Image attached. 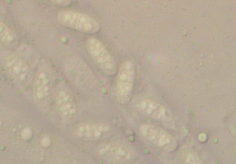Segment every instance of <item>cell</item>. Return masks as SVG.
<instances>
[{
  "label": "cell",
  "instance_id": "cell-1",
  "mask_svg": "<svg viewBox=\"0 0 236 164\" xmlns=\"http://www.w3.org/2000/svg\"><path fill=\"white\" fill-rule=\"evenodd\" d=\"M61 23L72 29L84 33H94L99 30L98 23L94 19L82 13L70 10H62L58 15Z\"/></svg>",
  "mask_w": 236,
  "mask_h": 164
},
{
  "label": "cell",
  "instance_id": "cell-2",
  "mask_svg": "<svg viewBox=\"0 0 236 164\" xmlns=\"http://www.w3.org/2000/svg\"><path fill=\"white\" fill-rule=\"evenodd\" d=\"M86 46L91 56L103 72L109 75L115 72L114 59L102 42L96 38H90L86 41Z\"/></svg>",
  "mask_w": 236,
  "mask_h": 164
},
{
  "label": "cell",
  "instance_id": "cell-3",
  "mask_svg": "<svg viewBox=\"0 0 236 164\" xmlns=\"http://www.w3.org/2000/svg\"><path fill=\"white\" fill-rule=\"evenodd\" d=\"M135 78L132 64L129 61L124 62L118 72L116 82V94L120 101L125 102L130 98L133 90Z\"/></svg>",
  "mask_w": 236,
  "mask_h": 164
},
{
  "label": "cell",
  "instance_id": "cell-4",
  "mask_svg": "<svg viewBox=\"0 0 236 164\" xmlns=\"http://www.w3.org/2000/svg\"><path fill=\"white\" fill-rule=\"evenodd\" d=\"M139 131L144 138L163 149L169 151L175 148L176 143L174 139L160 127L151 124H143L140 127Z\"/></svg>",
  "mask_w": 236,
  "mask_h": 164
},
{
  "label": "cell",
  "instance_id": "cell-5",
  "mask_svg": "<svg viewBox=\"0 0 236 164\" xmlns=\"http://www.w3.org/2000/svg\"><path fill=\"white\" fill-rule=\"evenodd\" d=\"M4 65L19 84L23 86L27 83L30 77L31 70L24 59L16 55H9L5 59Z\"/></svg>",
  "mask_w": 236,
  "mask_h": 164
},
{
  "label": "cell",
  "instance_id": "cell-6",
  "mask_svg": "<svg viewBox=\"0 0 236 164\" xmlns=\"http://www.w3.org/2000/svg\"><path fill=\"white\" fill-rule=\"evenodd\" d=\"M52 83L51 73L48 69L42 68L38 69L33 79V92L37 97L43 98L51 92Z\"/></svg>",
  "mask_w": 236,
  "mask_h": 164
},
{
  "label": "cell",
  "instance_id": "cell-7",
  "mask_svg": "<svg viewBox=\"0 0 236 164\" xmlns=\"http://www.w3.org/2000/svg\"><path fill=\"white\" fill-rule=\"evenodd\" d=\"M138 108L145 115L161 121L169 119L170 114L169 111L162 105L152 100L145 99L140 102Z\"/></svg>",
  "mask_w": 236,
  "mask_h": 164
},
{
  "label": "cell",
  "instance_id": "cell-8",
  "mask_svg": "<svg viewBox=\"0 0 236 164\" xmlns=\"http://www.w3.org/2000/svg\"><path fill=\"white\" fill-rule=\"evenodd\" d=\"M103 125L94 123H83L74 127L73 133L77 137L85 140H95L103 137L107 132Z\"/></svg>",
  "mask_w": 236,
  "mask_h": 164
},
{
  "label": "cell",
  "instance_id": "cell-9",
  "mask_svg": "<svg viewBox=\"0 0 236 164\" xmlns=\"http://www.w3.org/2000/svg\"><path fill=\"white\" fill-rule=\"evenodd\" d=\"M55 92L61 111L65 115L73 118L76 108L74 99L69 90L66 87L60 86Z\"/></svg>",
  "mask_w": 236,
  "mask_h": 164
},
{
  "label": "cell",
  "instance_id": "cell-10",
  "mask_svg": "<svg viewBox=\"0 0 236 164\" xmlns=\"http://www.w3.org/2000/svg\"><path fill=\"white\" fill-rule=\"evenodd\" d=\"M103 154L116 161L126 162L130 160L133 155L129 149L118 144L109 143L103 148Z\"/></svg>",
  "mask_w": 236,
  "mask_h": 164
},
{
  "label": "cell",
  "instance_id": "cell-11",
  "mask_svg": "<svg viewBox=\"0 0 236 164\" xmlns=\"http://www.w3.org/2000/svg\"><path fill=\"white\" fill-rule=\"evenodd\" d=\"M0 35L2 40L5 42H9L13 39L11 32L3 23L0 24Z\"/></svg>",
  "mask_w": 236,
  "mask_h": 164
},
{
  "label": "cell",
  "instance_id": "cell-12",
  "mask_svg": "<svg viewBox=\"0 0 236 164\" xmlns=\"http://www.w3.org/2000/svg\"><path fill=\"white\" fill-rule=\"evenodd\" d=\"M55 1H56L55 2L57 3L63 5L68 4L70 3V1L69 0H57Z\"/></svg>",
  "mask_w": 236,
  "mask_h": 164
},
{
  "label": "cell",
  "instance_id": "cell-13",
  "mask_svg": "<svg viewBox=\"0 0 236 164\" xmlns=\"http://www.w3.org/2000/svg\"><path fill=\"white\" fill-rule=\"evenodd\" d=\"M199 139L202 142L204 141L206 139V135L204 134H201L199 136Z\"/></svg>",
  "mask_w": 236,
  "mask_h": 164
}]
</instances>
